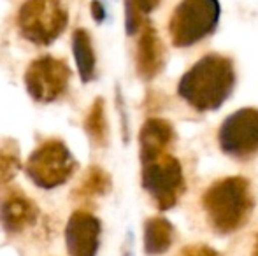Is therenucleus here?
<instances>
[{
    "mask_svg": "<svg viewBox=\"0 0 258 256\" xmlns=\"http://www.w3.org/2000/svg\"><path fill=\"white\" fill-rule=\"evenodd\" d=\"M234 84L235 72L230 60L207 55L183 75L177 92L197 111H213L230 97Z\"/></svg>",
    "mask_w": 258,
    "mask_h": 256,
    "instance_id": "1",
    "label": "nucleus"
},
{
    "mask_svg": "<svg viewBox=\"0 0 258 256\" xmlns=\"http://www.w3.org/2000/svg\"><path fill=\"white\" fill-rule=\"evenodd\" d=\"M202 205L216 232H235L248 221L253 207L249 183L242 178L221 179L209 186L202 197Z\"/></svg>",
    "mask_w": 258,
    "mask_h": 256,
    "instance_id": "2",
    "label": "nucleus"
},
{
    "mask_svg": "<svg viewBox=\"0 0 258 256\" xmlns=\"http://www.w3.org/2000/svg\"><path fill=\"white\" fill-rule=\"evenodd\" d=\"M220 20L218 0H183L170 18L174 46L186 48L213 34Z\"/></svg>",
    "mask_w": 258,
    "mask_h": 256,
    "instance_id": "3",
    "label": "nucleus"
},
{
    "mask_svg": "<svg viewBox=\"0 0 258 256\" xmlns=\"http://www.w3.org/2000/svg\"><path fill=\"white\" fill-rule=\"evenodd\" d=\"M67 11L60 0H27L18 14V27L28 41L49 44L63 32Z\"/></svg>",
    "mask_w": 258,
    "mask_h": 256,
    "instance_id": "4",
    "label": "nucleus"
},
{
    "mask_svg": "<svg viewBox=\"0 0 258 256\" xmlns=\"http://www.w3.org/2000/svg\"><path fill=\"white\" fill-rule=\"evenodd\" d=\"M144 163L143 185L155 198L160 209H170L184 192V179L179 161L167 153L151 158Z\"/></svg>",
    "mask_w": 258,
    "mask_h": 256,
    "instance_id": "5",
    "label": "nucleus"
},
{
    "mask_svg": "<svg viewBox=\"0 0 258 256\" xmlns=\"http://www.w3.org/2000/svg\"><path fill=\"white\" fill-rule=\"evenodd\" d=\"M27 168L39 186L53 188L69 179L74 170V158L60 140H48L32 154Z\"/></svg>",
    "mask_w": 258,
    "mask_h": 256,
    "instance_id": "6",
    "label": "nucleus"
},
{
    "mask_svg": "<svg viewBox=\"0 0 258 256\" xmlns=\"http://www.w3.org/2000/svg\"><path fill=\"white\" fill-rule=\"evenodd\" d=\"M221 149L235 158L251 156L258 151V111L239 109L223 121L218 133Z\"/></svg>",
    "mask_w": 258,
    "mask_h": 256,
    "instance_id": "7",
    "label": "nucleus"
},
{
    "mask_svg": "<svg viewBox=\"0 0 258 256\" xmlns=\"http://www.w3.org/2000/svg\"><path fill=\"white\" fill-rule=\"evenodd\" d=\"M69 67L51 56L35 60L27 70V86L34 99L49 102L63 93L69 81Z\"/></svg>",
    "mask_w": 258,
    "mask_h": 256,
    "instance_id": "8",
    "label": "nucleus"
},
{
    "mask_svg": "<svg viewBox=\"0 0 258 256\" xmlns=\"http://www.w3.org/2000/svg\"><path fill=\"white\" fill-rule=\"evenodd\" d=\"M100 223L86 212H76L67 226V244L71 256H95L99 247Z\"/></svg>",
    "mask_w": 258,
    "mask_h": 256,
    "instance_id": "9",
    "label": "nucleus"
},
{
    "mask_svg": "<svg viewBox=\"0 0 258 256\" xmlns=\"http://www.w3.org/2000/svg\"><path fill=\"white\" fill-rule=\"evenodd\" d=\"M163 67V44L151 25H146L137 46V70L143 77L151 79Z\"/></svg>",
    "mask_w": 258,
    "mask_h": 256,
    "instance_id": "10",
    "label": "nucleus"
},
{
    "mask_svg": "<svg viewBox=\"0 0 258 256\" xmlns=\"http://www.w3.org/2000/svg\"><path fill=\"white\" fill-rule=\"evenodd\" d=\"M174 130L165 120H150L141 130V158L148 161L165 153V147L172 142Z\"/></svg>",
    "mask_w": 258,
    "mask_h": 256,
    "instance_id": "11",
    "label": "nucleus"
},
{
    "mask_svg": "<svg viewBox=\"0 0 258 256\" xmlns=\"http://www.w3.org/2000/svg\"><path fill=\"white\" fill-rule=\"evenodd\" d=\"M35 216H37V209L34 202L28 200L21 193L11 195L0 205V221L9 232L25 228L34 221Z\"/></svg>",
    "mask_w": 258,
    "mask_h": 256,
    "instance_id": "12",
    "label": "nucleus"
},
{
    "mask_svg": "<svg viewBox=\"0 0 258 256\" xmlns=\"http://www.w3.org/2000/svg\"><path fill=\"white\" fill-rule=\"evenodd\" d=\"M174 239V228L165 218H151L144 230V246L146 253L162 254L170 247Z\"/></svg>",
    "mask_w": 258,
    "mask_h": 256,
    "instance_id": "13",
    "label": "nucleus"
},
{
    "mask_svg": "<svg viewBox=\"0 0 258 256\" xmlns=\"http://www.w3.org/2000/svg\"><path fill=\"white\" fill-rule=\"evenodd\" d=\"M72 48H74L76 62H78L81 77L88 81L93 77V70H95V55H93L90 35L85 30H76L74 39H72Z\"/></svg>",
    "mask_w": 258,
    "mask_h": 256,
    "instance_id": "14",
    "label": "nucleus"
},
{
    "mask_svg": "<svg viewBox=\"0 0 258 256\" xmlns=\"http://www.w3.org/2000/svg\"><path fill=\"white\" fill-rule=\"evenodd\" d=\"M88 133L97 140V142H102L105 137V118H104V106L102 100H97L95 106L92 107L88 118H86L85 123Z\"/></svg>",
    "mask_w": 258,
    "mask_h": 256,
    "instance_id": "15",
    "label": "nucleus"
},
{
    "mask_svg": "<svg viewBox=\"0 0 258 256\" xmlns=\"http://www.w3.org/2000/svg\"><path fill=\"white\" fill-rule=\"evenodd\" d=\"M107 188H109V178L100 168H92L81 185V192L85 195H99L107 192Z\"/></svg>",
    "mask_w": 258,
    "mask_h": 256,
    "instance_id": "16",
    "label": "nucleus"
},
{
    "mask_svg": "<svg viewBox=\"0 0 258 256\" xmlns=\"http://www.w3.org/2000/svg\"><path fill=\"white\" fill-rule=\"evenodd\" d=\"M20 161H18V154L14 151L0 149V185L7 183L14 178Z\"/></svg>",
    "mask_w": 258,
    "mask_h": 256,
    "instance_id": "17",
    "label": "nucleus"
},
{
    "mask_svg": "<svg viewBox=\"0 0 258 256\" xmlns=\"http://www.w3.org/2000/svg\"><path fill=\"white\" fill-rule=\"evenodd\" d=\"M141 11L136 7L132 0H126V32L128 34H136L141 27Z\"/></svg>",
    "mask_w": 258,
    "mask_h": 256,
    "instance_id": "18",
    "label": "nucleus"
},
{
    "mask_svg": "<svg viewBox=\"0 0 258 256\" xmlns=\"http://www.w3.org/2000/svg\"><path fill=\"white\" fill-rule=\"evenodd\" d=\"M179 256H218V253L213 249V247L204 246V244H197V246L184 247Z\"/></svg>",
    "mask_w": 258,
    "mask_h": 256,
    "instance_id": "19",
    "label": "nucleus"
},
{
    "mask_svg": "<svg viewBox=\"0 0 258 256\" xmlns=\"http://www.w3.org/2000/svg\"><path fill=\"white\" fill-rule=\"evenodd\" d=\"M136 4V7L141 11V13H151L156 6L160 4V0H132Z\"/></svg>",
    "mask_w": 258,
    "mask_h": 256,
    "instance_id": "20",
    "label": "nucleus"
},
{
    "mask_svg": "<svg viewBox=\"0 0 258 256\" xmlns=\"http://www.w3.org/2000/svg\"><path fill=\"white\" fill-rule=\"evenodd\" d=\"M92 11H93V18L97 21H102L104 20V7L100 6V2H92Z\"/></svg>",
    "mask_w": 258,
    "mask_h": 256,
    "instance_id": "21",
    "label": "nucleus"
},
{
    "mask_svg": "<svg viewBox=\"0 0 258 256\" xmlns=\"http://www.w3.org/2000/svg\"><path fill=\"white\" fill-rule=\"evenodd\" d=\"M251 256H258V235H256V240H255V249H253V254Z\"/></svg>",
    "mask_w": 258,
    "mask_h": 256,
    "instance_id": "22",
    "label": "nucleus"
}]
</instances>
